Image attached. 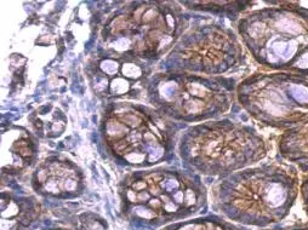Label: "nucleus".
<instances>
[{"mask_svg":"<svg viewBox=\"0 0 308 230\" xmlns=\"http://www.w3.org/2000/svg\"><path fill=\"white\" fill-rule=\"evenodd\" d=\"M182 6H188L187 9L195 10V11H208V12H218V13H227L232 12L238 13L244 11L254 3L251 1H181Z\"/></svg>","mask_w":308,"mask_h":230,"instance_id":"nucleus-14","label":"nucleus"},{"mask_svg":"<svg viewBox=\"0 0 308 230\" xmlns=\"http://www.w3.org/2000/svg\"><path fill=\"white\" fill-rule=\"evenodd\" d=\"M236 22L241 44L266 70L294 67L308 51V1H272Z\"/></svg>","mask_w":308,"mask_h":230,"instance_id":"nucleus-6","label":"nucleus"},{"mask_svg":"<svg viewBox=\"0 0 308 230\" xmlns=\"http://www.w3.org/2000/svg\"><path fill=\"white\" fill-rule=\"evenodd\" d=\"M121 212L135 228H158L205 212L208 193L200 175L155 166L130 172L119 183Z\"/></svg>","mask_w":308,"mask_h":230,"instance_id":"nucleus-2","label":"nucleus"},{"mask_svg":"<svg viewBox=\"0 0 308 230\" xmlns=\"http://www.w3.org/2000/svg\"><path fill=\"white\" fill-rule=\"evenodd\" d=\"M36 194L50 199L72 200L83 194L85 176L74 161L61 154H52L36 165L30 177Z\"/></svg>","mask_w":308,"mask_h":230,"instance_id":"nucleus-11","label":"nucleus"},{"mask_svg":"<svg viewBox=\"0 0 308 230\" xmlns=\"http://www.w3.org/2000/svg\"><path fill=\"white\" fill-rule=\"evenodd\" d=\"M235 99L263 126L289 130L308 124V67L260 70L236 84Z\"/></svg>","mask_w":308,"mask_h":230,"instance_id":"nucleus-8","label":"nucleus"},{"mask_svg":"<svg viewBox=\"0 0 308 230\" xmlns=\"http://www.w3.org/2000/svg\"><path fill=\"white\" fill-rule=\"evenodd\" d=\"M156 63L138 57L98 47L85 63L89 86L106 104L120 101L146 99V92Z\"/></svg>","mask_w":308,"mask_h":230,"instance_id":"nucleus-10","label":"nucleus"},{"mask_svg":"<svg viewBox=\"0 0 308 230\" xmlns=\"http://www.w3.org/2000/svg\"><path fill=\"white\" fill-rule=\"evenodd\" d=\"M182 127L184 124L152 105L120 101L106 104L98 132L106 153L116 163L142 170L175 156Z\"/></svg>","mask_w":308,"mask_h":230,"instance_id":"nucleus-3","label":"nucleus"},{"mask_svg":"<svg viewBox=\"0 0 308 230\" xmlns=\"http://www.w3.org/2000/svg\"><path fill=\"white\" fill-rule=\"evenodd\" d=\"M271 230H308V222H301V223H295L291 225L288 226H281V228H274Z\"/></svg>","mask_w":308,"mask_h":230,"instance_id":"nucleus-15","label":"nucleus"},{"mask_svg":"<svg viewBox=\"0 0 308 230\" xmlns=\"http://www.w3.org/2000/svg\"><path fill=\"white\" fill-rule=\"evenodd\" d=\"M300 194L297 168L267 162L222 177L212 188V206L229 220L268 226L290 213Z\"/></svg>","mask_w":308,"mask_h":230,"instance_id":"nucleus-1","label":"nucleus"},{"mask_svg":"<svg viewBox=\"0 0 308 230\" xmlns=\"http://www.w3.org/2000/svg\"><path fill=\"white\" fill-rule=\"evenodd\" d=\"M45 230H63V229H45Z\"/></svg>","mask_w":308,"mask_h":230,"instance_id":"nucleus-16","label":"nucleus"},{"mask_svg":"<svg viewBox=\"0 0 308 230\" xmlns=\"http://www.w3.org/2000/svg\"><path fill=\"white\" fill-rule=\"evenodd\" d=\"M98 28L97 46L158 63L187 32L191 15L176 1L115 3Z\"/></svg>","mask_w":308,"mask_h":230,"instance_id":"nucleus-4","label":"nucleus"},{"mask_svg":"<svg viewBox=\"0 0 308 230\" xmlns=\"http://www.w3.org/2000/svg\"><path fill=\"white\" fill-rule=\"evenodd\" d=\"M163 230H246L241 226L234 225L217 216H206L189 219L184 222L172 223Z\"/></svg>","mask_w":308,"mask_h":230,"instance_id":"nucleus-13","label":"nucleus"},{"mask_svg":"<svg viewBox=\"0 0 308 230\" xmlns=\"http://www.w3.org/2000/svg\"><path fill=\"white\" fill-rule=\"evenodd\" d=\"M245 63L246 55L239 36L228 27L208 23L189 27L159 62V69L222 76Z\"/></svg>","mask_w":308,"mask_h":230,"instance_id":"nucleus-9","label":"nucleus"},{"mask_svg":"<svg viewBox=\"0 0 308 230\" xmlns=\"http://www.w3.org/2000/svg\"><path fill=\"white\" fill-rule=\"evenodd\" d=\"M177 153L184 168L222 178L263 160L268 144L254 127L216 119L186 127L178 138Z\"/></svg>","mask_w":308,"mask_h":230,"instance_id":"nucleus-5","label":"nucleus"},{"mask_svg":"<svg viewBox=\"0 0 308 230\" xmlns=\"http://www.w3.org/2000/svg\"><path fill=\"white\" fill-rule=\"evenodd\" d=\"M235 90V80L227 76L159 70L149 79L146 101L176 122L200 124L228 113Z\"/></svg>","mask_w":308,"mask_h":230,"instance_id":"nucleus-7","label":"nucleus"},{"mask_svg":"<svg viewBox=\"0 0 308 230\" xmlns=\"http://www.w3.org/2000/svg\"><path fill=\"white\" fill-rule=\"evenodd\" d=\"M39 144L32 132L18 125H3L1 176L16 177L32 167L38 159Z\"/></svg>","mask_w":308,"mask_h":230,"instance_id":"nucleus-12","label":"nucleus"}]
</instances>
